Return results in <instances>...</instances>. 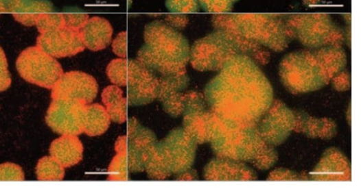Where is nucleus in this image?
<instances>
[{
  "label": "nucleus",
  "mask_w": 361,
  "mask_h": 189,
  "mask_svg": "<svg viewBox=\"0 0 361 189\" xmlns=\"http://www.w3.org/2000/svg\"><path fill=\"white\" fill-rule=\"evenodd\" d=\"M87 103L82 101L53 99L45 116L47 125L62 135L84 132Z\"/></svg>",
  "instance_id": "nucleus-11"
},
{
  "label": "nucleus",
  "mask_w": 361,
  "mask_h": 189,
  "mask_svg": "<svg viewBox=\"0 0 361 189\" xmlns=\"http://www.w3.org/2000/svg\"><path fill=\"white\" fill-rule=\"evenodd\" d=\"M38 179L40 181H60L65 177V168L51 156L42 158L36 166Z\"/></svg>",
  "instance_id": "nucleus-24"
},
{
  "label": "nucleus",
  "mask_w": 361,
  "mask_h": 189,
  "mask_svg": "<svg viewBox=\"0 0 361 189\" xmlns=\"http://www.w3.org/2000/svg\"><path fill=\"white\" fill-rule=\"evenodd\" d=\"M321 2V0H303V3L306 5H318Z\"/></svg>",
  "instance_id": "nucleus-36"
},
{
  "label": "nucleus",
  "mask_w": 361,
  "mask_h": 189,
  "mask_svg": "<svg viewBox=\"0 0 361 189\" xmlns=\"http://www.w3.org/2000/svg\"><path fill=\"white\" fill-rule=\"evenodd\" d=\"M110 117L106 110L98 103L87 105L84 132L95 137L104 134L110 125Z\"/></svg>",
  "instance_id": "nucleus-22"
},
{
  "label": "nucleus",
  "mask_w": 361,
  "mask_h": 189,
  "mask_svg": "<svg viewBox=\"0 0 361 189\" xmlns=\"http://www.w3.org/2000/svg\"><path fill=\"white\" fill-rule=\"evenodd\" d=\"M314 180L344 181L351 179L349 163L342 153L336 149H328L320 163L311 173Z\"/></svg>",
  "instance_id": "nucleus-17"
},
{
  "label": "nucleus",
  "mask_w": 361,
  "mask_h": 189,
  "mask_svg": "<svg viewBox=\"0 0 361 189\" xmlns=\"http://www.w3.org/2000/svg\"><path fill=\"white\" fill-rule=\"evenodd\" d=\"M126 86L128 105H145L158 98L160 79L137 60H128Z\"/></svg>",
  "instance_id": "nucleus-13"
},
{
  "label": "nucleus",
  "mask_w": 361,
  "mask_h": 189,
  "mask_svg": "<svg viewBox=\"0 0 361 189\" xmlns=\"http://www.w3.org/2000/svg\"><path fill=\"white\" fill-rule=\"evenodd\" d=\"M24 179V173L19 166L11 163L0 165V181H22Z\"/></svg>",
  "instance_id": "nucleus-31"
},
{
  "label": "nucleus",
  "mask_w": 361,
  "mask_h": 189,
  "mask_svg": "<svg viewBox=\"0 0 361 189\" xmlns=\"http://www.w3.org/2000/svg\"><path fill=\"white\" fill-rule=\"evenodd\" d=\"M84 147L76 135L65 134L53 142L49 153L65 168L75 166L83 158Z\"/></svg>",
  "instance_id": "nucleus-20"
},
{
  "label": "nucleus",
  "mask_w": 361,
  "mask_h": 189,
  "mask_svg": "<svg viewBox=\"0 0 361 189\" xmlns=\"http://www.w3.org/2000/svg\"><path fill=\"white\" fill-rule=\"evenodd\" d=\"M144 45L137 60L161 80L187 75L190 60L187 39L162 21L148 23L144 30Z\"/></svg>",
  "instance_id": "nucleus-4"
},
{
  "label": "nucleus",
  "mask_w": 361,
  "mask_h": 189,
  "mask_svg": "<svg viewBox=\"0 0 361 189\" xmlns=\"http://www.w3.org/2000/svg\"><path fill=\"white\" fill-rule=\"evenodd\" d=\"M158 99L162 102L165 112L172 117L187 115L205 110L202 95L196 92L170 90L161 92Z\"/></svg>",
  "instance_id": "nucleus-16"
},
{
  "label": "nucleus",
  "mask_w": 361,
  "mask_h": 189,
  "mask_svg": "<svg viewBox=\"0 0 361 189\" xmlns=\"http://www.w3.org/2000/svg\"><path fill=\"white\" fill-rule=\"evenodd\" d=\"M165 21L167 24L175 29L183 30L189 23V18L182 14H170L166 15Z\"/></svg>",
  "instance_id": "nucleus-34"
},
{
  "label": "nucleus",
  "mask_w": 361,
  "mask_h": 189,
  "mask_svg": "<svg viewBox=\"0 0 361 189\" xmlns=\"http://www.w3.org/2000/svg\"><path fill=\"white\" fill-rule=\"evenodd\" d=\"M102 100L106 106L110 119L121 124L126 121V99L122 90L117 86H110L103 90Z\"/></svg>",
  "instance_id": "nucleus-23"
},
{
  "label": "nucleus",
  "mask_w": 361,
  "mask_h": 189,
  "mask_svg": "<svg viewBox=\"0 0 361 189\" xmlns=\"http://www.w3.org/2000/svg\"><path fill=\"white\" fill-rule=\"evenodd\" d=\"M128 60L117 59L113 60L107 68V75L111 82L117 86H126Z\"/></svg>",
  "instance_id": "nucleus-25"
},
{
  "label": "nucleus",
  "mask_w": 361,
  "mask_h": 189,
  "mask_svg": "<svg viewBox=\"0 0 361 189\" xmlns=\"http://www.w3.org/2000/svg\"><path fill=\"white\" fill-rule=\"evenodd\" d=\"M167 9L173 14H191L199 11L198 0H166Z\"/></svg>",
  "instance_id": "nucleus-29"
},
{
  "label": "nucleus",
  "mask_w": 361,
  "mask_h": 189,
  "mask_svg": "<svg viewBox=\"0 0 361 189\" xmlns=\"http://www.w3.org/2000/svg\"><path fill=\"white\" fill-rule=\"evenodd\" d=\"M36 46L54 58H71L86 48L80 32L66 25L40 34Z\"/></svg>",
  "instance_id": "nucleus-14"
},
{
  "label": "nucleus",
  "mask_w": 361,
  "mask_h": 189,
  "mask_svg": "<svg viewBox=\"0 0 361 189\" xmlns=\"http://www.w3.org/2000/svg\"><path fill=\"white\" fill-rule=\"evenodd\" d=\"M205 99L221 121L247 127L256 126L268 110L273 91L257 64L240 53L206 86Z\"/></svg>",
  "instance_id": "nucleus-1"
},
{
  "label": "nucleus",
  "mask_w": 361,
  "mask_h": 189,
  "mask_svg": "<svg viewBox=\"0 0 361 189\" xmlns=\"http://www.w3.org/2000/svg\"><path fill=\"white\" fill-rule=\"evenodd\" d=\"M350 75L347 71L343 70L338 75H335L331 80L335 90L343 92L350 88Z\"/></svg>",
  "instance_id": "nucleus-33"
},
{
  "label": "nucleus",
  "mask_w": 361,
  "mask_h": 189,
  "mask_svg": "<svg viewBox=\"0 0 361 189\" xmlns=\"http://www.w3.org/2000/svg\"><path fill=\"white\" fill-rule=\"evenodd\" d=\"M294 130L312 138L329 140L337 133V125L328 118H315L305 114L295 113Z\"/></svg>",
  "instance_id": "nucleus-21"
},
{
  "label": "nucleus",
  "mask_w": 361,
  "mask_h": 189,
  "mask_svg": "<svg viewBox=\"0 0 361 189\" xmlns=\"http://www.w3.org/2000/svg\"><path fill=\"white\" fill-rule=\"evenodd\" d=\"M80 34L84 46L91 51H97L110 45L113 29L107 19L94 16L89 18Z\"/></svg>",
  "instance_id": "nucleus-19"
},
{
  "label": "nucleus",
  "mask_w": 361,
  "mask_h": 189,
  "mask_svg": "<svg viewBox=\"0 0 361 189\" xmlns=\"http://www.w3.org/2000/svg\"><path fill=\"white\" fill-rule=\"evenodd\" d=\"M209 142L217 157L247 162L259 170L270 168L277 160L274 146L263 139L256 126H231L217 117Z\"/></svg>",
  "instance_id": "nucleus-5"
},
{
  "label": "nucleus",
  "mask_w": 361,
  "mask_h": 189,
  "mask_svg": "<svg viewBox=\"0 0 361 189\" xmlns=\"http://www.w3.org/2000/svg\"><path fill=\"white\" fill-rule=\"evenodd\" d=\"M12 85V77L8 70L5 53L0 47V92L6 91Z\"/></svg>",
  "instance_id": "nucleus-32"
},
{
  "label": "nucleus",
  "mask_w": 361,
  "mask_h": 189,
  "mask_svg": "<svg viewBox=\"0 0 361 189\" xmlns=\"http://www.w3.org/2000/svg\"><path fill=\"white\" fill-rule=\"evenodd\" d=\"M156 143V134L132 118L128 120L126 136L117 140L115 151L125 153L130 173L143 172Z\"/></svg>",
  "instance_id": "nucleus-10"
},
{
  "label": "nucleus",
  "mask_w": 361,
  "mask_h": 189,
  "mask_svg": "<svg viewBox=\"0 0 361 189\" xmlns=\"http://www.w3.org/2000/svg\"><path fill=\"white\" fill-rule=\"evenodd\" d=\"M293 39L307 48L342 47L345 34L327 14H291L286 18Z\"/></svg>",
  "instance_id": "nucleus-7"
},
{
  "label": "nucleus",
  "mask_w": 361,
  "mask_h": 189,
  "mask_svg": "<svg viewBox=\"0 0 361 189\" xmlns=\"http://www.w3.org/2000/svg\"><path fill=\"white\" fill-rule=\"evenodd\" d=\"M113 49L115 55L125 59L126 57V33H120L114 40Z\"/></svg>",
  "instance_id": "nucleus-35"
},
{
  "label": "nucleus",
  "mask_w": 361,
  "mask_h": 189,
  "mask_svg": "<svg viewBox=\"0 0 361 189\" xmlns=\"http://www.w3.org/2000/svg\"><path fill=\"white\" fill-rule=\"evenodd\" d=\"M205 179L207 180H253L256 175L242 162L217 158L205 167Z\"/></svg>",
  "instance_id": "nucleus-18"
},
{
  "label": "nucleus",
  "mask_w": 361,
  "mask_h": 189,
  "mask_svg": "<svg viewBox=\"0 0 361 189\" xmlns=\"http://www.w3.org/2000/svg\"><path fill=\"white\" fill-rule=\"evenodd\" d=\"M117 155L111 162L109 167V178L113 181H126L128 179L130 172L128 170L125 153L121 151H116Z\"/></svg>",
  "instance_id": "nucleus-26"
},
{
  "label": "nucleus",
  "mask_w": 361,
  "mask_h": 189,
  "mask_svg": "<svg viewBox=\"0 0 361 189\" xmlns=\"http://www.w3.org/2000/svg\"><path fill=\"white\" fill-rule=\"evenodd\" d=\"M279 14H219L212 23L216 30L227 34L240 52L257 64H267L269 49L280 52L293 40L286 21Z\"/></svg>",
  "instance_id": "nucleus-2"
},
{
  "label": "nucleus",
  "mask_w": 361,
  "mask_h": 189,
  "mask_svg": "<svg viewBox=\"0 0 361 189\" xmlns=\"http://www.w3.org/2000/svg\"><path fill=\"white\" fill-rule=\"evenodd\" d=\"M197 145L184 128L173 129L154 145L145 167L148 177L163 180L172 175H179L178 179L195 175L190 170L194 163Z\"/></svg>",
  "instance_id": "nucleus-6"
},
{
  "label": "nucleus",
  "mask_w": 361,
  "mask_h": 189,
  "mask_svg": "<svg viewBox=\"0 0 361 189\" xmlns=\"http://www.w3.org/2000/svg\"><path fill=\"white\" fill-rule=\"evenodd\" d=\"M98 86L95 79L80 71L63 73L58 82L51 89V97L82 101L91 103L96 97Z\"/></svg>",
  "instance_id": "nucleus-15"
},
{
  "label": "nucleus",
  "mask_w": 361,
  "mask_h": 189,
  "mask_svg": "<svg viewBox=\"0 0 361 189\" xmlns=\"http://www.w3.org/2000/svg\"><path fill=\"white\" fill-rule=\"evenodd\" d=\"M16 66L20 76L27 82L48 90L54 88L64 73L57 60L38 46L23 50Z\"/></svg>",
  "instance_id": "nucleus-9"
},
{
  "label": "nucleus",
  "mask_w": 361,
  "mask_h": 189,
  "mask_svg": "<svg viewBox=\"0 0 361 189\" xmlns=\"http://www.w3.org/2000/svg\"><path fill=\"white\" fill-rule=\"evenodd\" d=\"M347 60L342 47L307 48L289 53L279 64L283 86L293 94L317 91L345 70Z\"/></svg>",
  "instance_id": "nucleus-3"
},
{
  "label": "nucleus",
  "mask_w": 361,
  "mask_h": 189,
  "mask_svg": "<svg viewBox=\"0 0 361 189\" xmlns=\"http://www.w3.org/2000/svg\"><path fill=\"white\" fill-rule=\"evenodd\" d=\"M294 123V112L285 103L276 100L257 123L256 128L265 141L278 146L288 138Z\"/></svg>",
  "instance_id": "nucleus-12"
},
{
  "label": "nucleus",
  "mask_w": 361,
  "mask_h": 189,
  "mask_svg": "<svg viewBox=\"0 0 361 189\" xmlns=\"http://www.w3.org/2000/svg\"><path fill=\"white\" fill-rule=\"evenodd\" d=\"M40 34L65 25L62 13L46 12L41 14L36 21Z\"/></svg>",
  "instance_id": "nucleus-27"
},
{
  "label": "nucleus",
  "mask_w": 361,
  "mask_h": 189,
  "mask_svg": "<svg viewBox=\"0 0 361 189\" xmlns=\"http://www.w3.org/2000/svg\"><path fill=\"white\" fill-rule=\"evenodd\" d=\"M238 1L239 0H198L199 5L204 12L216 14L231 12Z\"/></svg>",
  "instance_id": "nucleus-28"
},
{
  "label": "nucleus",
  "mask_w": 361,
  "mask_h": 189,
  "mask_svg": "<svg viewBox=\"0 0 361 189\" xmlns=\"http://www.w3.org/2000/svg\"><path fill=\"white\" fill-rule=\"evenodd\" d=\"M240 53L237 46L227 34L216 30L194 43L189 60L197 71H217Z\"/></svg>",
  "instance_id": "nucleus-8"
},
{
  "label": "nucleus",
  "mask_w": 361,
  "mask_h": 189,
  "mask_svg": "<svg viewBox=\"0 0 361 189\" xmlns=\"http://www.w3.org/2000/svg\"><path fill=\"white\" fill-rule=\"evenodd\" d=\"M65 24L68 28L80 32L89 20V15L78 9L62 13Z\"/></svg>",
  "instance_id": "nucleus-30"
}]
</instances>
